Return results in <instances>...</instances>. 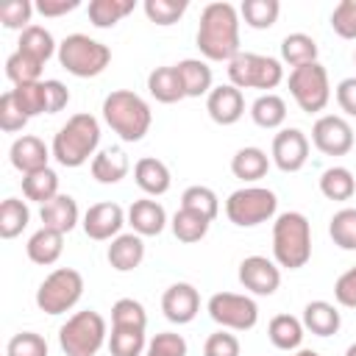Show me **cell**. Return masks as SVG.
Here are the masks:
<instances>
[{
	"label": "cell",
	"mask_w": 356,
	"mask_h": 356,
	"mask_svg": "<svg viewBox=\"0 0 356 356\" xmlns=\"http://www.w3.org/2000/svg\"><path fill=\"white\" fill-rule=\"evenodd\" d=\"M197 50L206 61H231L239 50V11L231 3H209L197 22Z\"/></svg>",
	"instance_id": "6da1fadb"
},
{
	"label": "cell",
	"mask_w": 356,
	"mask_h": 356,
	"mask_svg": "<svg viewBox=\"0 0 356 356\" xmlns=\"http://www.w3.org/2000/svg\"><path fill=\"white\" fill-rule=\"evenodd\" d=\"M97 145H100V122L92 114H72L53 136L50 153L61 167H81L89 159H95Z\"/></svg>",
	"instance_id": "7a4b0ae2"
},
{
	"label": "cell",
	"mask_w": 356,
	"mask_h": 356,
	"mask_svg": "<svg viewBox=\"0 0 356 356\" xmlns=\"http://www.w3.org/2000/svg\"><path fill=\"white\" fill-rule=\"evenodd\" d=\"M103 120L122 142H139L150 131V106L131 89H114L103 100Z\"/></svg>",
	"instance_id": "3957f363"
},
{
	"label": "cell",
	"mask_w": 356,
	"mask_h": 356,
	"mask_svg": "<svg viewBox=\"0 0 356 356\" xmlns=\"http://www.w3.org/2000/svg\"><path fill=\"white\" fill-rule=\"evenodd\" d=\"M273 256L286 270H300L312 259V225L300 211H284L273 222Z\"/></svg>",
	"instance_id": "277c9868"
},
{
	"label": "cell",
	"mask_w": 356,
	"mask_h": 356,
	"mask_svg": "<svg viewBox=\"0 0 356 356\" xmlns=\"http://www.w3.org/2000/svg\"><path fill=\"white\" fill-rule=\"evenodd\" d=\"M108 61L111 50L86 33H70L58 44V64L75 78H95L108 67Z\"/></svg>",
	"instance_id": "5b68a950"
},
{
	"label": "cell",
	"mask_w": 356,
	"mask_h": 356,
	"mask_svg": "<svg viewBox=\"0 0 356 356\" xmlns=\"http://www.w3.org/2000/svg\"><path fill=\"white\" fill-rule=\"evenodd\" d=\"M106 342V320L95 312H75L58 328V345L67 356H95Z\"/></svg>",
	"instance_id": "8992f818"
},
{
	"label": "cell",
	"mask_w": 356,
	"mask_h": 356,
	"mask_svg": "<svg viewBox=\"0 0 356 356\" xmlns=\"http://www.w3.org/2000/svg\"><path fill=\"white\" fill-rule=\"evenodd\" d=\"M275 209H278V197L264 186H242L231 192L225 200V217L239 228H253L273 220Z\"/></svg>",
	"instance_id": "52a82bcc"
},
{
	"label": "cell",
	"mask_w": 356,
	"mask_h": 356,
	"mask_svg": "<svg viewBox=\"0 0 356 356\" xmlns=\"http://www.w3.org/2000/svg\"><path fill=\"white\" fill-rule=\"evenodd\" d=\"M83 295V275L72 267L53 270L36 289V306L44 314H64L70 312Z\"/></svg>",
	"instance_id": "ba28073f"
},
{
	"label": "cell",
	"mask_w": 356,
	"mask_h": 356,
	"mask_svg": "<svg viewBox=\"0 0 356 356\" xmlns=\"http://www.w3.org/2000/svg\"><path fill=\"white\" fill-rule=\"evenodd\" d=\"M228 81L236 89H275L284 81V67L270 56L239 53L228 61Z\"/></svg>",
	"instance_id": "9c48e42d"
},
{
	"label": "cell",
	"mask_w": 356,
	"mask_h": 356,
	"mask_svg": "<svg viewBox=\"0 0 356 356\" xmlns=\"http://www.w3.org/2000/svg\"><path fill=\"white\" fill-rule=\"evenodd\" d=\"M289 95L295 97V103L300 106V111L306 114H317L328 106L331 100V83H328V72L320 61L314 64H303L295 67L289 72Z\"/></svg>",
	"instance_id": "30bf717a"
},
{
	"label": "cell",
	"mask_w": 356,
	"mask_h": 356,
	"mask_svg": "<svg viewBox=\"0 0 356 356\" xmlns=\"http://www.w3.org/2000/svg\"><path fill=\"white\" fill-rule=\"evenodd\" d=\"M209 317L231 331H250L259 323V306L248 295L236 292H217L209 298Z\"/></svg>",
	"instance_id": "8fae6325"
},
{
	"label": "cell",
	"mask_w": 356,
	"mask_h": 356,
	"mask_svg": "<svg viewBox=\"0 0 356 356\" xmlns=\"http://www.w3.org/2000/svg\"><path fill=\"white\" fill-rule=\"evenodd\" d=\"M312 142L325 156H345L353 147V128H350V122L345 117L323 114L312 125Z\"/></svg>",
	"instance_id": "7c38bea8"
},
{
	"label": "cell",
	"mask_w": 356,
	"mask_h": 356,
	"mask_svg": "<svg viewBox=\"0 0 356 356\" xmlns=\"http://www.w3.org/2000/svg\"><path fill=\"white\" fill-rule=\"evenodd\" d=\"M273 161L281 172H298L309 161V139L298 128H284L273 136Z\"/></svg>",
	"instance_id": "4fadbf2b"
},
{
	"label": "cell",
	"mask_w": 356,
	"mask_h": 356,
	"mask_svg": "<svg viewBox=\"0 0 356 356\" xmlns=\"http://www.w3.org/2000/svg\"><path fill=\"white\" fill-rule=\"evenodd\" d=\"M125 222V211L120 203H111V200H103V203H95L86 209L83 214V234L95 242H106V239H114L120 236V228Z\"/></svg>",
	"instance_id": "5bb4252c"
},
{
	"label": "cell",
	"mask_w": 356,
	"mask_h": 356,
	"mask_svg": "<svg viewBox=\"0 0 356 356\" xmlns=\"http://www.w3.org/2000/svg\"><path fill=\"white\" fill-rule=\"evenodd\" d=\"M239 284L253 295H273L281 286V270L267 256H248L239 264Z\"/></svg>",
	"instance_id": "9a60e30c"
},
{
	"label": "cell",
	"mask_w": 356,
	"mask_h": 356,
	"mask_svg": "<svg viewBox=\"0 0 356 356\" xmlns=\"http://www.w3.org/2000/svg\"><path fill=\"white\" fill-rule=\"evenodd\" d=\"M161 312H164V317L170 323H178V325L192 323L197 317V312H200L197 289L192 284H186V281H178V284L167 286L164 295H161Z\"/></svg>",
	"instance_id": "2e32d148"
},
{
	"label": "cell",
	"mask_w": 356,
	"mask_h": 356,
	"mask_svg": "<svg viewBox=\"0 0 356 356\" xmlns=\"http://www.w3.org/2000/svg\"><path fill=\"white\" fill-rule=\"evenodd\" d=\"M206 111L217 125H234L242 120L245 114V97L242 89H236L234 83H220L209 92L206 97Z\"/></svg>",
	"instance_id": "e0dca14e"
},
{
	"label": "cell",
	"mask_w": 356,
	"mask_h": 356,
	"mask_svg": "<svg viewBox=\"0 0 356 356\" xmlns=\"http://www.w3.org/2000/svg\"><path fill=\"white\" fill-rule=\"evenodd\" d=\"M8 156H11L14 170H19L22 175H28V172H36V170H44V167H47L50 150H47V145H44L39 136L25 134V136L14 139Z\"/></svg>",
	"instance_id": "ac0fdd59"
},
{
	"label": "cell",
	"mask_w": 356,
	"mask_h": 356,
	"mask_svg": "<svg viewBox=\"0 0 356 356\" xmlns=\"http://www.w3.org/2000/svg\"><path fill=\"white\" fill-rule=\"evenodd\" d=\"M128 222H131L134 234H139V236H159L167 225V211H164L161 203H156L150 197H142V200L131 203Z\"/></svg>",
	"instance_id": "d6986e66"
},
{
	"label": "cell",
	"mask_w": 356,
	"mask_h": 356,
	"mask_svg": "<svg viewBox=\"0 0 356 356\" xmlns=\"http://www.w3.org/2000/svg\"><path fill=\"white\" fill-rule=\"evenodd\" d=\"M108 264L117 270V273H131L142 264L145 259V242L139 234H120L111 239L108 245Z\"/></svg>",
	"instance_id": "ffe728a7"
},
{
	"label": "cell",
	"mask_w": 356,
	"mask_h": 356,
	"mask_svg": "<svg viewBox=\"0 0 356 356\" xmlns=\"http://www.w3.org/2000/svg\"><path fill=\"white\" fill-rule=\"evenodd\" d=\"M42 217V228H53L58 234H70L78 225V203L70 195H56L53 200H47L39 211Z\"/></svg>",
	"instance_id": "44dd1931"
},
{
	"label": "cell",
	"mask_w": 356,
	"mask_h": 356,
	"mask_svg": "<svg viewBox=\"0 0 356 356\" xmlns=\"http://www.w3.org/2000/svg\"><path fill=\"white\" fill-rule=\"evenodd\" d=\"M134 181H136V186L145 192V195H164L167 189H170V184H172V178H170V167L164 164V161H159V159H153V156H145V159H139L136 164H134Z\"/></svg>",
	"instance_id": "7402d4cb"
},
{
	"label": "cell",
	"mask_w": 356,
	"mask_h": 356,
	"mask_svg": "<svg viewBox=\"0 0 356 356\" xmlns=\"http://www.w3.org/2000/svg\"><path fill=\"white\" fill-rule=\"evenodd\" d=\"M89 170H92V178L97 184H120L128 175L131 161L120 147H106L92 159Z\"/></svg>",
	"instance_id": "603a6c76"
},
{
	"label": "cell",
	"mask_w": 356,
	"mask_h": 356,
	"mask_svg": "<svg viewBox=\"0 0 356 356\" xmlns=\"http://www.w3.org/2000/svg\"><path fill=\"white\" fill-rule=\"evenodd\" d=\"M300 323H303L306 331H312L317 337H331V334L339 331L342 317H339V309L334 303H328V300H312V303H306Z\"/></svg>",
	"instance_id": "cb8c5ba5"
},
{
	"label": "cell",
	"mask_w": 356,
	"mask_h": 356,
	"mask_svg": "<svg viewBox=\"0 0 356 356\" xmlns=\"http://www.w3.org/2000/svg\"><path fill=\"white\" fill-rule=\"evenodd\" d=\"M175 70L181 75V83H184L186 97H203V95L209 97V92L214 89L211 86V81H214L211 67L203 58H184V61L175 64Z\"/></svg>",
	"instance_id": "d4e9b609"
},
{
	"label": "cell",
	"mask_w": 356,
	"mask_h": 356,
	"mask_svg": "<svg viewBox=\"0 0 356 356\" xmlns=\"http://www.w3.org/2000/svg\"><path fill=\"white\" fill-rule=\"evenodd\" d=\"M25 250H28V259H31L33 264H42V267L56 264L58 256H61V250H64V234H58V231H53V228H39V231L28 239Z\"/></svg>",
	"instance_id": "484cf974"
},
{
	"label": "cell",
	"mask_w": 356,
	"mask_h": 356,
	"mask_svg": "<svg viewBox=\"0 0 356 356\" xmlns=\"http://www.w3.org/2000/svg\"><path fill=\"white\" fill-rule=\"evenodd\" d=\"M147 92L159 100V103H178L186 97L184 92V83H181V75L175 67H156L150 75H147Z\"/></svg>",
	"instance_id": "4316f807"
},
{
	"label": "cell",
	"mask_w": 356,
	"mask_h": 356,
	"mask_svg": "<svg viewBox=\"0 0 356 356\" xmlns=\"http://www.w3.org/2000/svg\"><path fill=\"white\" fill-rule=\"evenodd\" d=\"M270 170V159L261 147H239L231 159V172L239 181H259Z\"/></svg>",
	"instance_id": "83f0119b"
},
{
	"label": "cell",
	"mask_w": 356,
	"mask_h": 356,
	"mask_svg": "<svg viewBox=\"0 0 356 356\" xmlns=\"http://www.w3.org/2000/svg\"><path fill=\"white\" fill-rule=\"evenodd\" d=\"M303 323L292 314H275L267 325V337L278 350H298L303 342Z\"/></svg>",
	"instance_id": "f1b7e54d"
},
{
	"label": "cell",
	"mask_w": 356,
	"mask_h": 356,
	"mask_svg": "<svg viewBox=\"0 0 356 356\" xmlns=\"http://www.w3.org/2000/svg\"><path fill=\"white\" fill-rule=\"evenodd\" d=\"M250 117H253V122H256L259 128H267V131L281 128L284 120H286V103H284L281 95H275V92H264V95H259V97L253 100V106H250Z\"/></svg>",
	"instance_id": "f546056e"
},
{
	"label": "cell",
	"mask_w": 356,
	"mask_h": 356,
	"mask_svg": "<svg viewBox=\"0 0 356 356\" xmlns=\"http://www.w3.org/2000/svg\"><path fill=\"white\" fill-rule=\"evenodd\" d=\"M281 61L289 64L292 70L295 67H303V64H314L317 61V42L309 36V33H286L284 42H281Z\"/></svg>",
	"instance_id": "4dcf8cb0"
},
{
	"label": "cell",
	"mask_w": 356,
	"mask_h": 356,
	"mask_svg": "<svg viewBox=\"0 0 356 356\" xmlns=\"http://www.w3.org/2000/svg\"><path fill=\"white\" fill-rule=\"evenodd\" d=\"M22 195H25L28 200L44 206L47 200H53V197L58 195V175H56L50 167L22 175Z\"/></svg>",
	"instance_id": "1f68e13d"
},
{
	"label": "cell",
	"mask_w": 356,
	"mask_h": 356,
	"mask_svg": "<svg viewBox=\"0 0 356 356\" xmlns=\"http://www.w3.org/2000/svg\"><path fill=\"white\" fill-rule=\"evenodd\" d=\"M17 44H19L17 50H22V53H28V56L39 58L42 64H44L53 53H58V44L53 42L50 31H47V28H42V25H28V28L19 33V42H17Z\"/></svg>",
	"instance_id": "d6a6232c"
},
{
	"label": "cell",
	"mask_w": 356,
	"mask_h": 356,
	"mask_svg": "<svg viewBox=\"0 0 356 356\" xmlns=\"http://www.w3.org/2000/svg\"><path fill=\"white\" fill-rule=\"evenodd\" d=\"M320 192L328 200H350V195L356 192V178L348 167H328L320 175Z\"/></svg>",
	"instance_id": "836d02e7"
},
{
	"label": "cell",
	"mask_w": 356,
	"mask_h": 356,
	"mask_svg": "<svg viewBox=\"0 0 356 356\" xmlns=\"http://www.w3.org/2000/svg\"><path fill=\"white\" fill-rule=\"evenodd\" d=\"M131 11H134V0H92L89 3V22L95 28H114Z\"/></svg>",
	"instance_id": "e575fe53"
},
{
	"label": "cell",
	"mask_w": 356,
	"mask_h": 356,
	"mask_svg": "<svg viewBox=\"0 0 356 356\" xmlns=\"http://www.w3.org/2000/svg\"><path fill=\"white\" fill-rule=\"evenodd\" d=\"M278 14H281V3L278 0H245L239 6V17L245 19V25H250L256 31L273 28Z\"/></svg>",
	"instance_id": "d590c367"
},
{
	"label": "cell",
	"mask_w": 356,
	"mask_h": 356,
	"mask_svg": "<svg viewBox=\"0 0 356 356\" xmlns=\"http://www.w3.org/2000/svg\"><path fill=\"white\" fill-rule=\"evenodd\" d=\"M181 209L195 211V214H200V217H206V220L211 222V220L220 214V200H217L214 189L195 184V186H186V189H184V195H181Z\"/></svg>",
	"instance_id": "8d00e7d4"
},
{
	"label": "cell",
	"mask_w": 356,
	"mask_h": 356,
	"mask_svg": "<svg viewBox=\"0 0 356 356\" xmlns=\"http://www.w3.org/2000/svg\"><path fill=\"white\" fill-rule=\"evenodd\" d=\"M31 220V211L25 206V200H17V197H6L0 203V236L3 239H14L25 231Z\"/></svg>",
	"instance_id": "74e56055"
},
{
	"label": "cell",
	"mask_w": 356,
	"mask_h": 356,
	"mask_svg": "<svg viewBox=\"0 0 356 356\" xmlns=\"http://www.w3.org/2000/svg\"><path fill=\"white\" fill-rule=\"evenodd\" d=\"M111 328H128V331H145L147 328V314L145 306L134 298H120L111 306Z\"/></svg>",
	"instance_id": "f35d334b"
},
{
	"label": "cell",
	"mask_w": 356,
	"mask_h": 356,
	"mask_svg": "<svg viewBox=\"0 0 356 356\" xmlns=\"http://www.w3.org/2000/svg\"><path fill=\"white\" fill-rule=\"evenodd\" d=\"M172 234H175V239L178 242H186V245H192V242H200L206 234H209V220L206 217H200V214H195V211H186V209H178L175 214H172Z\"/></svg>",
	"instance_id": "ab89813d"
},
{
	"label": "cell",
	"mask_w": 356,
	"mask_h": 356,
	"mask_svg": "<svg viewBox=\"0 0 356 356\" xmlns=\"http://www.w3.org/2000/svg\"><path fill=\"white\" fill-rule=\"evenodd\" d=\"M42 67H44V64H42L39 58H33V56H28V53H22V50H14V53L6 58V75L14 81V86L39 81V78H42Z\"/></svg>",
	"instance_id": "60d3db41"
},
{
	"label": "cell",
	"mask_w": 356,
	"mask_h": 356,
	"mask_svg": "<svg viewBox=\"0 0 356 356\" xmlns=\"http://www.w3.org/2000/svg\"><path fill=\"white\" fill-rule=\"evenodd\" d=\"M17 106L22 108V114L31 120L36 114H47V103H44V81H33V83H19L11 89Z\"/></svg>",
	"instance_id": "b9f144b4"
},
{
	"label": "cell",
	"mask_w": 356,
	"mask_h": 356,
	"mask_svg": "<svg viewBox=\"0 0 356 356\" xmlns=\"http://www.w3.org/2000/svg\"><path fill=\"white\" fill-rule=\"evenodd\" d=\"M328 234L342 250H356V209H339L331 217Z\"/></svg>",
	"instance_id": "7bdbcfd3"
},
{
	"label": "cell",
	"mask_w": 356,
	"mask_h": 356,
	"mask_svg": "<svg viewBox=\"0 0 356 356\" xmlns=\"http://www.w3.org/2000/svg\"><path fill=\"white\" fill-rule=\"evenodd\" d=\"M145 14L150 22L167 28V25H175L184 11H186V0H145Z\"/></svg>",
	"instance_id": "ee69618b"
},
{
	"label": "cell",
	"mask_w": 356,
	"mask_h": 356,
	"mask_svg": "<svg viewBox=\"0 0 356 356\" xmlns=\"http://www.w3.org/2000/svg\"><path fill=\"white\" fill-rule=\"evenodd\" d=\"M145 331H128V328H111L108 350L111 356H142L145 350Z\"/></svg>",
	"instance_id": "f6af8a7d"
},
{
	"label": "cell",
	"mask_w": 356,
	"mask_h": 356,
	"mask_svg": "<svg viewBox=\"0 0 356 356\" xmlns=\"http://www.w3.org/2000/svg\"><path fill=\"white\" fill-rule=\"evenodd\" d=\"M6 356H47V342L36 331H19L8 339Z\"/></svg>",
	"instance_id": "bcb514c9"
},
{
	"label": "cell",
	"mask_w": 356,
	"mask_h": 356,
	"mask_svg": "<svg viewBox=\"0 0 356 356\" xmlns=\"http://www.w3.org/2000/svg\"><path fill=\"white\" fill-rule=\"evenodd\" d=\"M31 14H33V3L31 0H8L0 6V22L11 31H25L28 22H31Z\"/></svg>",
	"instance_id": "7dc6e473"
},
{
	"label": "cell",
	"mask_w": 356,
	"mask_h": 356,
	"mask_svg": "<svg viewBox=\"0 0 356 356\" xmlns=\"http://www.w3.org/2000/svg\"><path fill=\"white\" fill-rule=\"evenodd\" d=\"M331 28L342 39H356V0H342L334 6Z\"/></svg>",
	"instance_id": "c3c4849f"
},
{
	"label": "cell",
	"mask_w": 356,
	"mask_h": 356,
	"mask_svg": "<svg viewBox=\"0 0 356 356\" xmlns=\"http://www.w3.org/2000/svg\"><path fill=\"white\" fill-rule=\"evenodd\" d=\"M147 356H186V339L172 331H161L147 342Z\"/></svg>",
	"instance_id": "681fc988"
},
{
	"label": "cell",
	"mask_w": 356,
	"mask_h": 356,
	"mask_svg": "<svg viewBox=\"0 0 356 356\" xmlns=\"http://www.w3.org/2000/svg\"><path fill=\"white\" fill-rule=\"evenodd\" d=\"M28 125V117L22 114V108L17 106V100H14V95H11V89L0 97V128L6 131V134H14V131H22Z\"/></svg>",
	"instance_id": "f907efd6"
},
{
	"label": "cell",
	"mask_w": 356,
	"mask_h": 356,
	"mask_svg": "<svg viewBox=\"0 0 356 356\" xmlns=\"http://www.w3.org/2000/svg\"><path fill=\"white\" fill-rule=\"evenodd\" d=\"M203 356H239V339L228 331H217L206 339Z\"/></svg>",
	"instance_id": "816d5d0a"
},
{
	"label": "cell",
	"mask_w": 356,
	"mask_h": 356,
	"mask_svg": "<svg viewBox=\"0 0 356 356\" xmlns=\"http://www.w3.org/2000/svg\"><path fill=\"white\" fill-rule=\"evenodd\" d=\"M334 298H337L339 306L356 309V264H353L350 270H345V273L337 278V284H334Z\"/></svg>",
	"instance_id": "f5cc1de1"
},
{
	"label": "cell",
	"mask_w": 356,
	"mask_h": 356,
	"mask_svg": "<svg viewBox=\"0 0 356 356\" xmlns=\"http://www.w3.org/2000/svg\"><path fill=\"white\" fill-rule=\"evenodd\" d=\"M44 103H47V114L61 111V108L70 103V89H67L61 81L47 78V81H44Z\"/></svg>",
	"instance_id": "db71d44e"
},
{
	"label": "cell",
	"mask_w": 356,
	"mask_h": 356,
	"mask_svg": "<svg viewBox=\"0 0 356 356\" xmlns=\"http://www.w3.org/2000/svg\"><path fill=\"white\" fill-rule=\"evenodd\" d=\"M337 103L348 117H356V78H345L337 83Z\"/></svg>",
	"instance_id": "11a10c76"
},
{
	"label": "cell",
	"mask_w": 356,
	"mask_h": 356,
	"mask_svg": "<svg viewBox=\"0 0 356 356\" xmlns=\"http://www.w3.org/2000/svg\"><path fill=\"white\" fill-rule=\"evenodd\" d=\"M81 6V0H36L33 8L42 14V17H61L67 11H75Z\"/></svg>",
	"instance_id": "9f6ffc18"
},
{
	"label": "cell",
	"mask_w": 356,
	"mask_h": 356,
	"mask_svg": "<svg viewBox=\"0 0 356 356\" xmlns=\"http://www.w3.org/2000/svg\"><path fill=\"white\" fill-rule=\"evenodd\" d=\"M292 356H320L317 350H309V348H300V350H295Z\"/></svg>",
	"instance_id": "6f0895ef"
},
{
	"label": "cell",
	"mask_w": 356,
	"mask_h": 356,
	"mask_svg": "<svg viewBox=\"0 0 356 356\" xmlns=\"http://www.w3.org/2000/svg\"><path fill=\"white\" fill-rule=\"evenodd\" d=\"M345 356H356V342H353V345H350V348L345 350Z\"/></svg>",
	"instance_id": "680465c9"
},
{
	"label": "cell",
	"mask_w": 356,
	"mask_h": 356,
	"mask_svg": "<svg viewBox=\"0 0 356 356\" xmlns=\"http://www.w3.org/2000/svg\"><path fill=\"white\" fill-rule=\"evenodd\" d=\"M353 61H356V53H353Z\"/></svg>",
	"instance_id": "91938a15"
}]
</instances>
